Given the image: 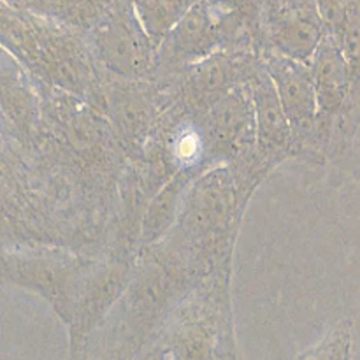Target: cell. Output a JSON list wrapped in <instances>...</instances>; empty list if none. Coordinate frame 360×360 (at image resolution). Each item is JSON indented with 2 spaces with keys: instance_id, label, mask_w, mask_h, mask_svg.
<instances>
[{
  "instance_id": "cell-2",
  "label": "cell",
  "mask_w": 360,
  "mask_h": 360,
  "mask_svg": "<svg viewBox=\"0 0 360 360\" xmlns=\"http://www.w3.org/2000/svg\"><path fill=\"white\" fill-rule=\"evenodd\" d=\"M255 116L259 139L266 148L283 146L288 139V116L273 81H262L255 90Z\"/></svg>"
},
{
  "instance_id": "cell-1",
  "label": "cell",
  "mask_w": 360,
  "mask_h": 360,
  "mask_svg": "<svg viewBox=\"0 0 360 360\" xmlns=\"http://www.w3.org/2000/svg\"><path fill=\"white\" fill-rule=\"evenodd\" d=\"M269 72L288 122L297 125L299 129L311 127L319 101L315 81L308 70L299 65L294 58L283 55L281 58L271 60Z\"/></svg>"
},
{
  "instance_id": "cell-6",
  "label": "cell",
  "mask_w": 360,
  "mask_h": 360,
  "mask_svg": "<svg viewBox=\"0 0 360 360\" xmlns=\"http://www.w3.org/2000/svg\"><path fill=\"white\" fill-rule=\"evenodd\" d=\"M302 360H348V340L340 334L327 338L319 347L308 352Z\"/></svg>"
},
{
  "instance_id": "cell-4",
  "label": "cell",
  "mask_w": 360,
  "mask_h": 360,
  "mask_svg": "<svg viewBox=\"0 0 360 360\" xmlns=\"http://www.w3.org/2000/svg\"><path fill=\"white\" fill-rule=\"evenodd\" d=\"M313 81H315L316 101L320 108L330 111L341 98V88L345 84V67L343 60L329 42L319 46L316 49Z\"/></svg>"
},
{
  "instance_id": "cell-3",
  "label": "cell",
  "mask_w": 360,
  "mask_h": 360,
  "mask_svg": "<svg viewBox=\"0 0 360 360\" xmlns=\"http://www.w3.org/2000/svg\"><path fill=\"white\" fill-rule=\"evenodd\" d=\"M98 48L104 58L122 72H136L146 62V46L132 28L123 25L105 32Z\"/></svg>"
},
{
  "instance_id": "cell-5",
  "label": "cell",
  "mask_w": 360,
  "mask_h": 360,
  "mask_svg": "<svg viewBox=\"0 0 360 360\" xmlns=\"http://www.w3.org/2000/svg\"><path fill=\"white\" fill-rule=\"evenodd\" d=\"M246 108L238 98H229L224 101L217 108L214 115V129L218 130V136L231 137L238 136L245 127Z\"/></svg>"
}]
</instances>
